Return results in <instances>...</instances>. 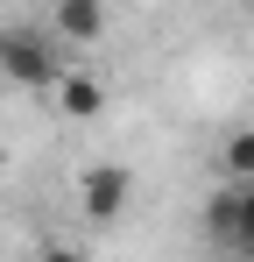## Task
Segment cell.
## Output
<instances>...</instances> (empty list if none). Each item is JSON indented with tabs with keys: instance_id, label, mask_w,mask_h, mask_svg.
<instances>
[{
	"instance_id": "obj_1",
	"label": "cell",
	"mask_w": 254,
	"mask_h": 262,
	"mask_svg": "<svg viewBox=\"0 0 254 262\" xmlns=\"http://www.w3.org/2000/svg\"><path fill=\"white\" fill-rule=\"evenodd\" d=\"M0 71H7L14 85H29V92H49L64 78V50L49 43V29L14 21V29H0Z\"/></svg>"
},
{
	"instance_id": "obj_2",
	"label": "cell",
	"mask_w": 254,
	"mask_h": 262,
	"mask_svg": "<svg viewBox=\"0 0 254 262\" xmlns=\"http://www.w3.org/2000/svg\"><path fill=\"white\" fill-rule=\"evenodd\" d=\"M127 206H134V170H127V163L99 156V163L78 170V213L92 220V227H113Z\"/></svg>"
},
{
	"instance_id": "obj_3",
	"label": "cell",
	"mask_w": 254,
	"mask_h": 262,
	"mask_svg": "<svg viewBox=\"0 0 254 262\" xmlns=\"http://www.w3.org/2000/svg\"><path fill=\"white\" fill-rule=\"evenodd\" d=\"M113 21H106V7H92V0H64L57 14H49V43L71 50V43H99Z\"/></svg>"
},
{
	"instance_id": "obj_4",
	"label": "cell",
	"mask_w": 254,
	"mask_h": 262,
	"mask_svg": "<svg viewBox=\"0 0 254 262\" xmlns=\"http://www.w3.org/2000/svg\"><path fill=\"white\" fill-rule=\"evenodd\" d=\"M49 92H57V106H64L71 121H92V114L106 106V85H99L92 71H78V64H64V78H57Z\"/></svg>"
},
{
	"instance_id": "obj_5",
	"label": "cell",
	"mask_w": 254,
	"mask_h": 262,
	"mask_svg": "<svg viewBox=\"0 0 254 262\" xmlns=\"http://www.w3.org/2000/svg\"><path fill=\"white\" fill-rule=\"evenodd\" d=\"M219 184H254V128H233L219 142Z\"/></svg>"
},
{
	"instance_id": "obj_6",
	"label": "cell",
	"mask_w": 254,
	"mask_h": 262,
	"mask_svg": "<svg viewBox=\"0 0 254 262\" xmlns=\"http://www.w3.org/2000/svg\"><path fill=\"white\" fill-rule=\"evenodd\" d=\"M233 213H240V199H233V184H219V191L205 199V234L226 241V248H233Z\"/></svg>"
},
{
	"instance_id": "obj_7",
	"label": "cell",
	"mask_w": 254,
	"mask_h": 262,
	"mask_svg": "<svg viewBox=\"0 0 254 262\" xmlns=\"http://www.w3.org/2000/svg\"><path fill=\"white\" fill-rule=\"evenodd\" d=\"M233 199H240V213H233V248L254 262V184H233Z\"/></svg>"
},
{
	"instance_id": "obj_8",
	"label": "cell",
	"mask_w": 254,
	"mask_h": 262,
	"mask_svg": "<svg viewBox=\"0 0 254 262\" xmlns=\"http://www.w3.org/2000/svg\"><path fill=\"white\" fill-rule=\"evenodd\" d=\"M36 262H92V255H85V248H71V241H42Z\"/></svg>"
},
{
	"instance_id": "obj_9",
	"label": "cell",
	"mask_w": 254,
	"mask_h": 262,
	"mask_svg": "<svg viewBox=\"0 0 254 262\" xmlns=\"http://www.w3.org/2000/svg\"><path fill=\"white\" fill-rule=\"evenodd\" d=\"M240 262H247V255H240Z\"/></svg>"
}]
</instances>
